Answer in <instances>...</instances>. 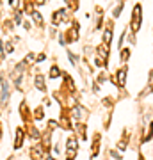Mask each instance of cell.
I'll return each instance as SVG.
<instances>
[{
    "mask_svg": "<svg viewBox=\"0 0 153 160\" xmlns=\"http://www.w3.org/2000/svg\"><path fill=\"white\" fill-rule=\"evenodd\" d=\"M141 27V6L134 7V18H132V30L137 32Z\"/></svg>",
    "mask_w": 153,
    "mask_h": 160,
    "instance_id": "obj_1",
    "label": "cell"
},
{
    "mask_svg": "<svg viewBox=\"0 0 153 160\" xmlns=\"http://www.w3.org/2000/svg\"><path fill=\"white\" fill-rule=\"evenodd\" d=\"M23 144V128H16L14 133V148H21Z\"/></svg>",
    "mask_w": 153,
    "mask_h": 160,
    "instance_id": "obj_2",
    "label": "cell"
},
{
    "mask_svg": "<svg viewBox=\"0 0 153 160\" xmlns=\"http://www.w3.org/2000/svg\"><path fill=\"white\" fill-rule=\"evenodd\" d=\"M0 84H2V101L6 103V101H7V96H9V89H7V82H6V78L0 77Z\"/></svg>",
    "mask_w": 153,
    "mask_h": 160,
    "instance_id": "obj_3",
    "label": "cell"
},
{
    "mask_svg": "<svg viewBox=\"0 0 153 160\" xmlns=\"http://www.w3.org/2000/svg\"><path fill=\"white\" fill-rule=\"evenodd\" d=\"M64 14H66V11H64V9H61V11H55V13H54V18H52V21H54L55 25H57V23H61V21L64 20Z\"/></svg>",
    "mask_w": 153,
    "mask_h": 160,
    "instance_id": "obj_4",
    "label": "cell"
},
{
    "mask_svg": "<svg viewBox=\"0 0 153 160\" xmlns=\"http://www.w3.org/2000/svg\"><path fill=\"white\" fill-rule=\"evenodd\" d=\"M30 155H32V158H43V146L39 144V146H34L32 149H30Z\"/></svg>",
    "mask_w": 153,
    "mask_h": 160,
    "instance_id": "obj_5",
    "label": "cell"
},
{
    "mask_svg": "<svg viewBox=\"0 0 153 160\" xmlns=\"http://www.w3.org/2000/svg\"><path fill=\"white\" fill-rule=\"evenodd\" d=\"M125 78H126V70L123 68V70H119V71H118V84H119V87H123V85H125Z\"/></svg>",
    "mask_w": 153,
    "mask_h": 160,
    "instance_id": "obj_6",
    "label": "cell"
},
{
    "mask_svg": "<svg viewBox=\"0 0 153 160\" xmlns=\"http://www.w3.org/2000/svg\"><path fill=\"white\" fill-rule=\"evenodd\" d=\"M36 87L39 91H45V77H43V75H37L36 77Z\"/></svg>",
    "mask_w": 153,
    "mask_h": 160,
    "instance_id": "obj_7",
    "label": "cell"
},
{
    "mask_svg": "<svg viewBox=\"0 0 153 160\" xmlns=\"http://www.w3.org/2000/svg\"><path fill=\"white\" fill-rule=\"evenodd\" d=\"M84 114H85V110L82 107H75L71 110V116H75V118H84Z\"/></svg>",
    "mask_w": 153,
    "mask_h": 160,
    "instance_id": "obj_8",
    "label": "cell"
},
{
    "mask_svg": "<svg viewBox=\"0 0 153 160\" xmlns=\"http://www.w3.org/2000/svg\"><path fill=\"white\" fill-rule=\"evenodd\" d=\"M111 39H112V30H111V29H107L105 34H103V43H105V47H107L109 43H111Z\"/></svg>",
    "mask_w": 153,
    "mask_h": 160,
    "instance_id": "obj_9",
    "label": "cell"
},
{
    "mask_svg": "<svg viewBox=\"0 0 153 160\" xmlns=\"http://www.w3.org/2000/svg\"><path fill=\"white\" fill-rule=\"evenodd\" d=\"M75 149H77V141L73 137H70L68 139V151H75Z\"/></svg>",
    "mask_w": 153,
    "mask_h": 160,
    "instance_id": "obj_10",
    "label": "cell"
},
{
    "mask_svg": "<svg viewBox=\"0 0 153 160\" xmlns=\"http://www.w3.org/2000/svg\"><path fill=\"white\" fill-rule=\"evenodd\" d=\"M20 112H21V116H23V119H29V110H27V103H21V107H20Z\"/></svg>",
    "mask_w": 153,
    "mask_h": 160,
    "instance_id": "obj_11",
    "label": "cell"
},
{
    "mask_svg": "<svg viewBox=\"0 0 153 160\" xmlns=\"http://www.w3.org/2000/svg\"><path fill=\"white\" fill-rule=\"evenodd\" d=\"M32 18H34V21H36L37 25H43V18H41V14L37 11H32Z\"/></svg>",
    "mask_w": 153,
    "mask_h": 160,
    "instance_id": "obj_12",
    "label": "cell"
},
{
    "mask_svg": "<svg viewBox=\"0 0 153 160\" xmlns=\"http://www.w3.org/2000/svg\"><path fill=\"white\" fill-rule=\"evenodd\" d=\"M57 75H59V68H57V66H54L52 70H50V77H52V78H55Z\"/></svg>",
    "mask_w": 153,
    "mask_h": 160,
    "instance_id": "obj_13",
    "label": "cell"
},
{
    "mask_svg": "<svg viewBox=\"0 0 153 160\" xmlns=\"http://www.w3.org/2000/svg\"><path fill=\"white\" fill-rule=\"evenodd\" d=\"M151 135H153V123L149 125V130H148V135L144 137V141H149V139H151Z\"/></svg>",
    "mask_w": 153,
    "mask_h": 160,
    "instance_id": "obj_14",
    "label": "cell"
},
{
    "mask_svg": "<svg viewBox=\"0 0 153 160\" xmlns=\"http://www.w3.org/2000/svg\"><path fill=\"white\" fill-rule=\"evenodd\" d=\"M128 55H130V50H123L121 52V59L123 61H128Z\"/></svg>",
    "mask_w": 153,
    "mask_h": 160,
    "instance_id": "obj_15",
    "label": "cell"
},
{
    "mask_svg": "<svg viewBox=\"0 0 153 160\" xmlns=\"http://www.w3.org/2000/svg\"><path fill=\"white\" fill-rule=\"evenodd\" d=\"M30 135L34 137V139H37V137H39V132H37V128H30Z\"/></svg>",
    "mask_w": 153,
    "mask_h": 160,
    "instance_id": "obj_16",
    "label": "cell"
},
{
    "mask_svg": "<svg viewBox=\"0 0 153 160\" xmlns=\"http://www.w3.org/2000/svg\"><path fill=\"white\" fill-rule=\"evenodd\" d=\"M121 9H123V4H119V6H118V7L114 9V16H116V18L119 16V13H121Z\"/></svg>",
    "mask_w": 153,
    "mask_h": 160,
    "instance_id": "obj_17",
    "label": "cell"
},
{
    "mask_svg": "<svg viewBox=\"0 0 153 160\" xmlns=\"http://www.w3.org/2000/svg\"><path fill=\"white\" fill-rule=\"evenodd\" d=\"M41 114H43V109L39 107V109L36 110V118H37V119H41V118H43V116H41Z\"/></svg>",
    "mask_w": 153,
    "mask_h": 160,
    "instance_id": "obj_18",
    "label": "cell"
},
{
    "mask_svg": "<svg viewBox=\"0 0 153 160\" xmlns=\"http://www.w3.org/2000/svg\"><path fill=\"white\" fill-rule=\"evenodd\" d=\"M32 61H34V54H29L27 59H25V62H32Z\"/></svg>",
    "mask_w": 153,
    "mask_h": 160,
    "instance_id": "obj_19",
    "label": "cell"
},
{
    "mask_svg": "<svg viewBox=\"0 0 153 160\" xmlns=\"http://www.w3.org/2000/svg\"><path fill=\"white\" fill-rule=\"evenodd\" d=\"M45 59H47V57H45V54H41V55H37V59H36V61H45Z\"/></svg>",
    "mask_w": 153,
    "mask_h": 160,
    "instance_id": "obj_20",
    "label": "cell"
}]
</instances>
